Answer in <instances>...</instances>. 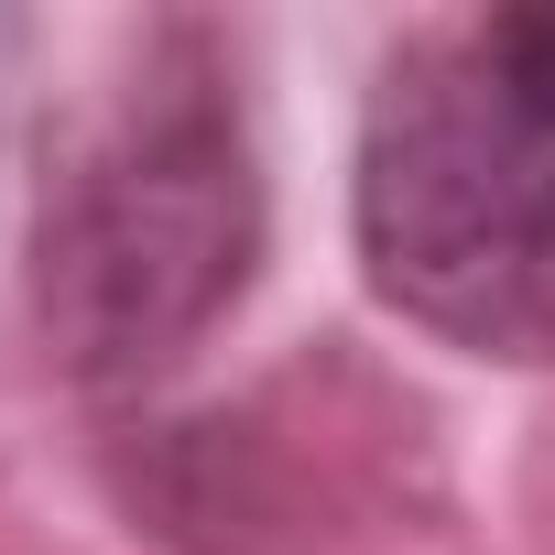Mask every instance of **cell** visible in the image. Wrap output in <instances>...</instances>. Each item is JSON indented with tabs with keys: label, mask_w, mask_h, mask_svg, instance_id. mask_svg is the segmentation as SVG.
Instances as JSON below:
<instances>
[{
	"label": "cell",
	"mask_w": 555,
	"mask_h": 555,
	"mask_svg": "<svg viewBox=\"0 0 555 555\" xmlns=\"http://www.w3.org/2000/svg\"><path fill=\"white\" fill-rule=\"evenodd\" d=\"M261 261V175L240 99L196 34H153L44 142L34 306L66 371L142 382L185 360Z\"/></svg>",
	"instance_id": "obj_1"
},
{
	"label": "cell",
	"mask_w": 555,
	"mask_h": 555,
	"mask_svg": "<svg viewBox=\"0 0 555 555\" xmlns=\"http://www.w3.org/2000/svg\"><path fill=\"white\" fill-rule=\"evenodd\" d=\"M371 295L468 360H555V109L468 44H414L360 109Z\"/></svg>",
	"instance_id": "obj_2"
},
{
	"label": "cell",
	"mask_w": 555,
	"mask_h": 555,
	"mask_svg": "<svg viewBox=\"0 0 555 555\" xmlns=\"http://www.w3.org/2000/svg\"><path fill=\"white\" fill-rule=\"evenodd\" d=\"M479 34H490V55L555 109V0H544V12H501V23H479Z\"/></svg>",
	"instance_id": "obj_3"
}]
</instances>
